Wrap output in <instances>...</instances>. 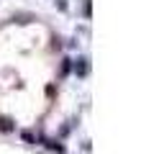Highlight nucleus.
I'll use <instances>...</instances> for the list:
<instances>
[{"instance_id":"f257e3e1","label":"nucleus","mask_w":159,"mask_h":154,"mask_svg":"<svg viewBox=\"0 0 159 154\" xmlns=\"http://www.w3.org/2000/svg\"><path fill=\"white\" fill-rule=\"evenodd\" d=\"M13 128V123L8 121V118H0V131H11Z\"/></svg>"}]
</instances>
